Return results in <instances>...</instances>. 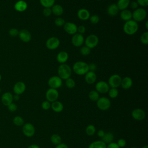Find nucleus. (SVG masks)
Here are the masks:
<instances>
[{
    "label": "nucleus",
    "instance_id": "22",
    "mask_svg": "<svg viewBox=\"0 0 148 148\" xmlns=\"http://www.w3.org/2000/svg\"><path fill=\"white\" fill-rule=\"evenodd\" d=\"M133 84L132 80L128 76H125L121 79L120 86L124 90H128L130 88Z\"/></svg>",
    "mask_w": 148,
    "mask_h": 148
},
{
    "label": "nucleus",
    "instance_id": "46",
    "mask_svg": "<svg viewBox=\"0 0 148 148\" xmlns=\"http://www.w3.org/2000/svg\"><path fill=\"white\" fill-rule=\"evenodd\" d=\"M136 2L138 5L142 7H147L148 6V0H137Z\"/></svg>",
    "mask_w": 148,
    "mask_h": 148
},
{
    "label": "nucleus",
    "instance_id": "53",
    "mask_svg": "<svg viewBox=\"0 0 148 148\" xmlns=\"http://www.w3.org/2000/svg\"><path fill=\"white\" fill-rule=\"evenodd\" d=\"M55 148H69V147L66 144L64 143H61L59 145H56Z\"/></svg>",
    "mask_w": 148,
    "mask_h": 148
},
{
    "label": "nucleus",
    "instance_id": "21",
    "mask_svg": "<svg viewBox=\"0 0 148 148\" xmlns=\"http://www.w3.org/2000/svg\"><path fill=\"white\" fill-rule=\"evenodd\" d=\"M28 7V5L27 2L23 0H19L16 2L14 4V8L15 10L17 12H23L25 11Z\"/></svg>",
    "mask_w": 148,
    "mask_h": 148
},
{
    "label": "nucleus",
    "instance_id": "18",
    "mask_svg": "<svg viewBox=\"0 0 148 148\" xmlns=\"http://www.w3.org/2000/svg\"><path fill=\"white\" fill-rule=\"evenodd\" d=\"M13 101V95L10 92H4L1 97V102L2 103L7 106Z\"/></svg>",
    "mask_w": 148,
    "mask_h": 148
},
{
    "label": "nucleus",
    "instance_id": "11",
    "mask_svg": "<svg viewBox=\"0 0 148 148\" xmlns=\"http://www.w3.org/2000/svg\"><path fill=\"white\" fill-rule=\"evenodd\" d=\"M23 134L27 137H32L35 132V128L34 125L30 123H27L23 124L22 127Z\"/></svg>",
    "mask_w": 148,
    "mask_h": 148
},
{
    "label": "nucleus",
    "instance_id": "2",
    "mask_svg": "<svg viewBox=\"0 0 148 148\" xmlns=\"http://www.w3.org/2000/svg\"><path fill=\"white\" fill-rule=\"evenodd\" d=\"M72 69L76 75H83L89 71L88 64L84 61H77L74 63Z\"/></svg>",
    "mask_w": 148,
    "mask_h": 148
},
{
    "label": "nucleus",
    "instance_id": "60",
    "mask_svg": "<svg viewBox=\"0 0 148 148\" xmlns=\"http://www.w3.org/2000/svg\"><path fill=\"white\" fill-rule=\"evenodd\" d=\"M0 93H1V88H0Z\"/></svg>",
    "mask_w": 148,
    "mask_h": 148
},
{
    "label": "nucleus",
    "instance_id": "9",
    "mask_svg": "<svg viewBox=\"0 0 148 148\" xmlns=\"http://www.w3.org/2000/svg\"><path fill=\"white\" fill-rule=\"evenodd\" d=\"M46 99L50 103L57 100L59 97V92L57 89L49 88L46 92Z\"/></svg>",
    "mask_w": 148,
    "mask_h": 148
},
{
    "label": "nucleus",
    "instance_id": "43",
    "mask_svg": "<svg viewBox=\"0 0 148 148\" xmlns=\"http://www.w3.org/2000/svg\"><path fill=\"white\" fill-rule=\"evenodd\" d=\"M7 107H8V110L10 112H14L16 111V110L17 109V105L13 102L9 104L8 106H7Z\"/></svg>",
    "mask_w": 148,
    "mask_h": 148
},
{
    "label": "nucleus",
    "instance_id": "59",
    "mask_svg": "<svg viewBox=\"0 0 148 148\" xmlns=\"http://www.w3.org/2000/svg\"><path fill=\"white\" fill-rule=\"evenodd\" d=\"M1 75L0 74V81H1Z\"/></svg>",
    "mask_w": 148,
    "mask_h": 148
},
{
    "label": "nucleus",
    "instance_id": "14",
    "mask_svg": "<svg viewBox=\"0 0 148 148\" xmlns=\"http://www.w3.org/2000/svg\"><path fill=\"white\" fill-rule=\"evenodd\" d=\"M131 116L134 120L137 121H142L145 118L146 113L143 109L136 108L132 111Z\"/></svg>",
    "mask_w": 148,
    "mask_h": 148
},
{
    "label": "nucleus",
    "instance_id": "29",
    "mask_svg": "<svg viewBox=\"0 0 148 148\" xmlns=\"http://www.w3.org/2000/svg\"><path fill=\"white\" fill-rule=\"evenodd\" d=\"M106 144H105L102 140H95L91 142L88 148H106Z\"/></svg>",
    "mask_w": 148,
    "mask_h": 148
},
{
    "label": "nucleus",
    "instance_id": "50",
    "mask_svg": "<svg viewBox=\"0 0 148 148\" xmlns=\"http://www.w3.org/2000/svg\"><path fill=\"white\" fill-rule=\"evenodd\" d=\"M97 69V66L94 63H91V64H88V69H89V71H92V72H94Z\"/></svg>",
    "mask_w": 148,
    "mask_h": 148
},
{
    "label": "nucleus",
    "instance_id": "45",
    "mask_svg": "<svg viewBox=\"0 0 148 148\" xmlns=\"http://www.w3.org/2000/svg\"><path fill=\"white\" fill-rule=\"evenodd\" d=\"M18 32H19V31H18V29L16 28H14L10 29L9 31V35L13 37H15V36H17L18 35Z\"/></svg>",
    "mask_w": 148,
    "mask_h": 148
},
{
    "label": "nucleus",
    "instance_id": "28",
    "mask_svg": "<svg viewBox=\"0 0 148 148\" xmlns=\"http://www.w3.org/2000/svg\"><path fill=\"white\" fill-rule=\"evenodd\" d=\"M130 3V0H118L116 5L119 10L127 9Z\"/></svg>",
    "mask_w": 148,
    "mask_h": 148
},
{
    "label": "nucleus",
    "instance_id": "6",
    "mask_svg": "<svg viewBox=\"0 0 148 148\" xmlns=\"http://www.w3.org/2000/svg\"><path fill=\"white\" fill-rule=\"evenodd\" d=\"M97 106L101 110H106L111 106V102L107 97H99L97 101Z\"/></svg>",
    "mask_w": 148,
    "mask_h": 148
},
{
    "label": "nucleus",
    "instance_id": "42",
    "mask_svg": "<svg viewBox=\"0 0 148 148\" xmlns=\"http://www.w3.org/2000/svg\"><path fill=\"white\" fill-rule=\"evenodd\" d=\"M41 107L43 110H49L51 107V103L47 100L44 101L42 102L41 104Z\"/></svg>",
    "mask_w": 148,
    "mask_h": 148
},
{
    "label": "nucleus",
    "instance_id": "32",
    "mask_svg": "<svg viewBox=\"0 0 148 148\" xmlns=\"http://www.w3.org/2000/svg\"><path fill=\"white\" fill-rule=\"evenodd\" d=\"M56 0H39V2L40 5L44 7V8H51L55 3Z\"/></svg>",
    "mask_w": 148,
    "mask_h": 148
},
{
    "label": "nucleus",
    "instance_id": "34",
    "mask_svg": "<svg viewBox=\"0 0 148 148\" xmlns=\"http://www.w3.org/2000/svg\"><path fill=\"white\" fill-rule=\"evenodd\" d=\"M85 131H86V134L88 136H92L95 134L96 132L95 127L92 124H89L86 127Z\"/></svg>",
    "mask_w": 148,
    "mask_h": 148
},
{
    "label": "nucleus",
    "instance_id": "38",
    "mask_svg": "<svg viewBox=\"0 0 148 148\" xmlns=\"http://www.w3.org/2000/svg\"><path fill=\"white\" fill-rule=\"evenodd\" d=\"M75 82L72 78H68L65 80V85L68 88H73L75 86Z\"/></svg>",
    "mask_w": 148,
    "mask_h": 148
},
{
    "label": "nucleus",
    "instance_id": "41",
    "mask_svg": "<svg viewBox=\"0 0 148 148\" xmlns=\"http://www.w3.org/2000/svg\"><path fill=\"white\" fill-rule=\"evenodd\" d=\"M90 21L92 24H97L99 21V17L97 14H94L92 16H90L89 18Z\"/></svg>",
    "mask_w": 148,
    "mask_h": 148
},
{
    "label": "nucleus",
    "instance_id": "20",
    "mask_svg": "<svg viewBox=\"0 0 148 148\" xmlns=\"http://www.w3.org/2000/svg\"><path fill=\"white\" fill-rule=\"evenodd\" d=\"M77 16L80 20L83 21H86L89 19L90 17V13L87 9L82 8L77 11Z\"/></svg>",
    "mask_w": 148,
    "mask_h": 148
},
{
    "label": "nucleus",
    "instance_id": "7",
    "mask_svg": "<svg viewBox=\"0 0 148 148\" xmlns=\"http://www.w3.org/2000/svg\"><path fill=\"white\" fill-rule=\"evenodd\" d=\"M47 83L50 88L57 89L61 87L62 80L58 76H53L49 78Z\"/></svg>",
    "mask_w": 148,
    "mask_h": 148
},
{
    "label": "nucleus",
    "instance_id": "16",
    "mask_svg": "<svg viewBox=\"0 0 148 148\" xmlns=\"http://www.w3.org/2000/svg\"><path fill=\"white\" fill-rule=\"evenodd\" d=\"M26 86L25 83L21 81L17 82L16 83H15V84L13 86V91L14 94L19 95L24 92Z\"/></svg>",
    "mask_w": 148,
    "mask_h": 148
},
{
    "label": "nucleus",
    "instance_id": "19",
    "mask_svg": "<svg viewBox=\"0 0 148 148\" xmlns=\"http://www.w3.org/2000/svg\"><path fill=\"white\" fill-rule=\"evenodd\" d=\"M84 80L88 84H93L97 80V75L94 72L88 71L85 74Z\"/></svg>",
    "mask_w": 148,
    "mask_h": 148
},
{
    "label": "nucleus",
    "instance_id": "54",
    "mask_svg": "<svg viewBox=\"0 0 148 148\" xmlns=\"http://www.w3.org/2000/svg\"><path fill=\"white\" fill-rule=\"evenodd\" d=\"M27 148H40V147L38 145H37L32 144V145H29Z\"/></svg>",
    "mask_w": 148,
    "mask_h": 148
},
{
    "label": "nucleus",
    "instance_id": "30",
    "mask_svg": "<svg viewBox=\"0 0 148 148\" xmlns=\"http://www.w3.org/2000/svg\"><path fill=\"white\" fill-rule=\"evenodd\" d=\"M113 139H114V135L113 133L110 132H105L101 140H102L105 144L108 145L111 142H113Z\"/></svg>",
    "mask_w": 148,
    "mask_h": 148
},
{
    "label": "nucleus",
    "instance_id": "57",
    "mask_svg": "<svg viewBox=\"0 0 148 148\" xmlns=\"http://www.w3.org/2000/svg\"><path fill=\"white\" fill-rule=\"evenodd\" d=\"M142 148H148V146L147 145H145L143 147H142Z\"/></svg>",
    "mask_w": 148,
    "mask_h": 148
},
{
    "label": "nucleus",
    "instance_id": "4",
    "mask_svg": "<svg viewBox=\"0 0 148 148\" xmlns=\"http://www.w3.org/2000/svg\"><path fill=\"white\" fill-rule=\"evenodd\" d=\"M147 16L146 10L143 8H138L132 13V18L136 22H141L145 19Z\"/></svg>",
    "mask_w": 148,
    "mask_h": 148
},
{
    "label": "nucleus",
    "instance_id": "37",
    "mask_svg": "<svg viewBox=\"0 0 148 148\" xmlns=\"http://www.w3.org/2000/svg\"><path fill=\"white\" fill-rule=\"evenodd\" d=\"M140 42L145 45H147L148 44V32L146 31L143 32L140 38Z\"/></svg>",
    "mask_w": 148,
    "mask_h": 148
},
{
    "label": "nucleus",
    "instance_id": "31",
    "mask_svg": "<svg viewBox=\"0 0 148 148\" xmlns=\"http://www.w3.org/2000/svg\"><path fill=\"white\" fill-rule=\"evenodd\" d=\"M61 137L57 134H54L50 136V141L54 145H58L61 143Z\"/></svg>",
    "mask_w": 148,
    "mask_h": 148
},
{
    "label": "nucleus",
    "instance_id": "48",
    "mask_svg": "<svg viewBox=\"0 0 148 148\" xmlns=\"http://www.w3.org/2000/svg\"><path fill=\"white\" fill-rule=\"evenodd\" d=\"M117 145L121 148V147H124V146H125L126 145V141L125 139H123V138H121V139H119L118 140H117Z\"/></svg>",
    "mask_w": 148,
    "mask_h": 148
},
{
    "label": "nucleus",
    "instance_id": "25",
    "mask_svg": "<svg viewBox=\"0 0 148 148\" xmlns=\"http://www.w3.org/2000/svg\"><path fill=\"white\" fill-rule=\"evenodd\" d=\"M50 108L56 113H60L64 109V105L62 102L57 100L54 102H51Z\"/></svg>",
    "mask_w": 148,
    "mask_h": 148
},
{
    "label": "nucleus",
    "instance_id": "56",
    "mask_svg": "<svg viewBox=\"0 0 148 148\" xmlns=\"http://www.w3.org/2000/svg\"><path fill=\"white\" fill-rule=\"evenodd\" d=\"M145 27H146V29H148V21H146V24H145Z\"/></svg>",
    "mask_w": 148,
    "mask_h": 148
},
{
    "label": "nucleus",
    "instance_id": "27",
    "mask_svg": "<svg viewBox=\"0 0 148 148\" xmlns=\"http://www.w3.org/2000/svg\"><path fill=\"white\" fill-rule=\"evenodd\" d=\"M120 17L123 21H127L128 20H131L132 13L131 12L130 10L128 9L121 10V12H120Z\"/></svg>",
    "mask_w": 148,
    "mask_h": 148
},
{
    "label": "nucleus",
    "instance_id": "12",
    "mask_svg": "<svg viewBox=\"0 0 148 148\" xmlns=\"http://www.w3.org/2000/svg\"><path fill=\"white\" fill-rule=\"evenodd\" d=\"M95 90L98 92V93H101V94H105L108 92L110 87L107 82L105 81H99L98 82L95 86Z\"/></svg>",
    "mask_w": 148,
    "mask_h": 148
},
{
    "label": "nucleus",
    "instance_id": "47",
    "mask_svg": "<svg viewBox=\"0 0 148 148\" xmlns=\"http://www.w3.org/2000/svg\"><path fill=\"white\" fill-rule=\"evenodd\" d=\"M85 32H86V27L84 25H80L79 27H77V32L78 34L83 35V34L85 33Z\"/></svg>",
    "mask_w": 148,
    "mask_h": 148
},
{
    "label": "nucleus",
    "instance_id": "17",
    "mask_svg": "<svg viewBox=\"0 0 148 148\" xmlns=\"http://www.w3.org/2000/svg\"><path fill=\"white\" fill-rule=\"evenodd\" d=\"M18 35L21 40H22L24 42H29L32 38V36L30 32L25 29H23L20 30L18 32Z\"/></svg>",
    "mask_w": 148,
    "mask_h": 148
},
{
    "label": "nucleus",
    "instance_id": "1",
    "mask_svg": "<svg viewBox=\"0 0 148 148\" xmlns=\"http://www.w3.org/2000/svg\"><path fill=\"white\" fill-rule=\"evenodd\" d=\"M139 25L137 22L134 20L125 21L123 25V31L128 35H134L138 30Z\"/></svg>",
    "mask_w": 148,
    "mask_h": 148
},
{
    "label": "nucleus",
    "instance_id": "10",
    "mask_svg": "<svg viewBox=\"0 0 148 148\" xmlns=\"http://www.w3.org/2000/svg\"><path fill=\"white\" fill-rule=\"evenodd\" d=\"M60 45V39L55 36H52L47 39L46 42V46L49 50H53L57 49Z\"/></svg>",
    "mask_w": 148,
    "mask_h": 148
},
{
    "label": "nucleus",
    "instance_id": "8",
    "mask_svg": "<svg viewBox=\"0 0 148 148\" xmlns=\"http://www.w3.org/2000/svg\"><path fill=\"white\" fill-rule=\"evenodd\" d=\"M122 78L118 74L111 75L108 79V84L111 88H117L120 86Z\"/></svg>",
    "mask_w": 148,
    "mask_h": 148
},
{
    "label": "nucleus",
    "instance_id": "13",
    "mask_svg": "<svg viewBox=\"0 0 148 148\" xmlns=\"http://www.w3.org/2000/svg\"><path fill=\"white\" fill-rule=\"evenodd\" d=\"M72 44L75 47H80L84 42V38L83 35L76 33L73 35L71 39Z\"/></svg>",
    "mask_w": 148,
    "mask_h": 148
},
{
    "label": "nucleus",
    "instance_id": "58",
    "mask_svg": "<svg viewBox=\"0 0 148 148\" xmlns=\"http://www.w3.org/2000/svg\"><path fill=\"white\" fill-rule=\"evenodd\" d=\"M131 148H138V147H132Z\"/></svg>",
    "mask_w": 148,
    "mask_h": 148
},
{
    "label": "nucleus",
    "instance_id": "3",
    "mask_svg": "<svg viewBox=\"0 0 148 148\" xmlns=\"http://www.w3.org/2000/svg\"><path fill=\"white\" fill-rule=\"evenodd\" d=\"M58 76L62 80H66L72 75V69L69 65L66 64H60L57 69Z\"/></svg>",
    "mask_w": 148,
    "mask_h": 148
},
{
    "label": "nucleus",
    "instance_id": "26",
    "mask_svg": "<svg viewBox=\"0 0 148 148\" xmlns=\"http://www.w3.org/2000/svg\"><path fill=\"white\" fill-rule=\"evenodd\" d=\"M52 13L56 16H60L64 13V9L62 6L58 4H54L51 8Z\"/></svg>",
    "mask_w": 148,
    "mask_h": 148
},
{
    "label": "nucleus",
    "instance_id": "33",
    "mask_svg": "<svg viewBox=\"0 0 148 148\" xmlns=\"http://www.w3.org/2000/svg\"><path fill=\"white\" fill-rule=\"evenodd\" d=\"M13 123L16 126H17V127L23 126V124H24V120L20 116H16L13 119Z\"/></svg>",
    "mask_w": 148,
    "mask_h": 148
},
{
    "label": "nucleus",
    "instance_id": "52",
    "mask_svg": "<svg viewBox=\"0 0 148 148\" xmlns=\"http://www.w3.org/2000/svg\"><path fill=\"white\" fill-rule=\"evenodd\" d=\"M105 134V132L103 130H98V132H97V135H98V136L99 137V138H101V139L103 137Z\"/></svg>",
    "mask_w": 148,
    "mask_h": 148
},
{
    "label": "nucleus",
    "instance_id": "44",
    "mask_svg": "<svg viewBox=\"0 0 148 148\" xmlns=\"http://www.w3.org/2000/svg\"><path fill=\"white\" fill-rule=\"evenodd\" d=\"M52 14L51 9L50 8H46L43 10V14L45 17H49Z\"/></svg>",
    "mask_w": 148,
    "mask_h": 148
},
{
    "label": "nucleus",
    "instance_id": "49",
    "mask_svg": "<svg viewBox=\"0 0 148 148\" xmlns=\"http://www.w3.org/2000/svg\"><path fill=\"white\" fill-rule=\"evenodd\" d=\"M106 148H120L115 142H111L106 145Z\"/></svg>",
    "mask_w": 148,
    "mask_h": 148
},
{
    "label": "nucleus",
    "instance_id": "55",
    "mask_svg": "<svg viewBox=\"0 0 148 148\" xmlns=\"http://www.w3.org/2000/svg\"><path fill=\"white\" fill-rule=\"evenodd\" d=\"M19 99H20V97H19V95H17V94H15L14 95H13V100H15V101H18Z\"/></svg>",
    "mask_w": 148,
    "mask_h": 148
},
{
    "label": "nucleus",
    "instance_id": "35",
    "mask_svg": "<svg viewBox=\"0 0 148 148\" xmlns=\"http://www.w3.org/2000/svg\"><path fill=\"white\" fill-rule=\"evenodd\" d=\"M88 98L91 101L97 102L99 98V94L96 90H91L88 93Z\"/></svg>",
    "mask_w": 148,
    "mask_h": 148
},
{
    "label": "nucleus",
    "instance_id": "15",
    "mask_svg": "<svg viewBox=\"0 0 148 148\" xmlns=\"http://www.w3.org/2000/svg\"><path fill=\"white\" fill-rule=\"evenodd\" d=\"M64 31L69 35H74L77 33V26L73 23L66 22L63 25Z\"/></svg>",
    "mask_w": 148,
    "mask_h": 148
},
{
    "label": "nucleus",
    "instance_id": "51",
    "mask_svg": "<svg viewBox=\"0 0 148 148\" xmlns=\"http://www.w3.org/2000/svg\"><path fill=\"white\" fill-rule=\"evenodd\" d=\"M130 5L131 6V8L132 9H136L137 8H138V3L136 2V1H132L130 3Z\"/></svg>",
    "mask_w": 148,
    "mask_h": 148
},
{
    "label": "nucleus",
    "instance_id": "5",
    "mask_svg": "<svg viewBox=\"0 0 148 148\" xmlns=\"http://www.w3.org/2000/svg\"><path fill=\"white\" fill-rule=\"evenodd\" d=\"M99 42L98 37L95 34H90L84 39L85 46L88 48L93 49L95 47Z\"/></svg>",
    "mask_w": 148,
    "mask_h": 148
},
{
    "label": "nucleus",
    "instance_id": "40",
    "mask_svg": "<svg viewBox=\"0 0 148 148\" xmlns=\"http://www.w3.org/2000/svg\"><path fill=\"white\" fill-rule=\"evenodd\" d=\"M80 53H81L82 55L83 56H88L91 53V49L90 48H88V47L84 46H83L80 48Z\"/></svg>",
    "mask_w": 148,
    "mask_h": 148
},
{
    "label": "nucleus",
    "instance_id": "39",
    "mask_svg": "<svg viewBox=\"0 0 148 148\" xmlns=\"http://www.w3.org/2000/svg\"><path fill=\"white\" fill-rule=\"evenodd\" d=\"M65 23V20L60 17H57L54 20V24L57 27H62Z\"/></svg>",
    "mask_w": 148,
    "mask_h": 148
},
{
    "label": "nucleus",
    "instance_id": "23",
    "mask_svg": "<svg viewBox=\"0 0 148 148\" xmlns=\"http://www.w3.org/2000/svg\"><path fill=\"white\" fill-rule=\"evenodd\" d=\"M69 58V55L67 52L65 51H61L58 53L57 55V61L60 64H65V62L68 61Z\"/></svg>",
    "mask_w": 148,
    "mask_h": 148
},
{
    "label": "nucleus",
    "instance_id": "24",
    "mask_svg": "<svg viewBox=\"0 0 148 148\" xmlns=\"http://www.w3.org/2000/svg\"><path fill=\"white\" fill-rule=\"evenodd\" d=\"M119 12V9L116 3H112L107 8V13L111 17L116 16Z\"/></svg>",
    "mask_w": 148,
    "mask_h": 148
},
{
    "label": "nucleus",
    "instance_id": "61",
    "mask_svg": "<svg viewBox=\"0 0 148 148\" xmlns=\"http://www.w3.org/2000/svg\"><path fill=\"white\" fill-rule=\"evenodd\" d=\"M97 1H101V0H97Z\"/></svg>",
    "mask_w": 148,
    "mask_h": 148
},
{
    "label": "nucleus",
    "instance_id": "36",
    "mask_svg": "<svg viewBox=\"0 0 148 148\" xmlns=\"http://www.w3.org/2000/svg\"><path fill=\"white\" fill-rule=\"evenodd\" d=\"M108 95L111 98H115L119 95V91L116 88H110L108 91Z\"/></svg>",
    "mask_w": 148,
    "mask_h": 148
}]
</instances>
